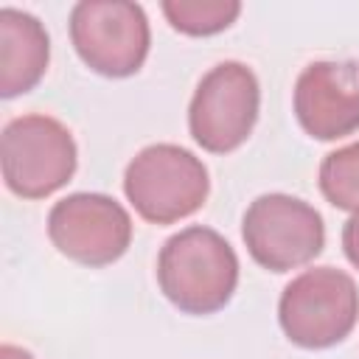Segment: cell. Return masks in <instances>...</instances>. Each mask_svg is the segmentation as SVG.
I'll list each match as a JSON object with an SVG mask.
<instances>
[{
  "label": "cell",
  "mask_w": 359,
  "mask_h": 359,
  "mask_svg": "<svg viewBox=\"0 0 359 359\" xmlns=\"http://www.w3.org/2000/svg\"><path fill=\"white\" fill-rule=\"evenodd\" d=\"M157 283L182 314H213L230 303L238 286L236 250L216 230L191 224L160 247Z\"/></svg>",
  "instance_id": "6da1fadb"
},
{
  "label": "cell",
  "mask_w": 359,
  "mask_h": 359,
  "mask_svg": "<svg viewBox=\"0 0 359 359\" xmlns=\"http://www.w3.org/2000/svg\"><path fill=\"white\" fill-rule=\"evenodd\" d=\"M210 191L205 163L177 146L154 143L140 149L123 171V194L140 219L151 224H174L196 213Z\"/></svg>",
  "instance_id": "7a4b0ae2"
},
{
  "label": "cell",
  "mask_w": 359,
  "mask_h": 359,
  "mask_svg": "<svg viewBox=\"0 0 359 359\" xmlns=\"http://www.w3.org/2000/svg\"><path fill=\"white\" fill-rule=\"evenodd\" d=\"M359 317L353 278L334 266H314L292 278L278 300V320L289 342L320 351L342 342Z\"/></svg>",
  "instance_id": "3957f363"
},
{
  "label": "cell",
  "mask_w": 359,
  "mask_h": 359,
  "mask_svg": "<svg viewBox=\"0 0 359 359\" xmlns=\"http://www.w3.org/2000/svg\"><path fill=\"white\" fill-rule=\"evenodd\" d=\"M79 151L65 123L50 115H20L0 137L6 188L22 199H45L76 174Z\"/></svg>",
  "instance_id": "277c9868"
},
{
  "label": "cell",
  "mask_w": 359,
  "mask_h": 359,
  "mask_svg": "<svg viewBox=\"0 0 359 359\" xmlns=\"http://www.w3.org/2000/svg\"><path fill=\"white\" fill-rule=\"evenodd\" d=\"M70 42L79 59L107 79L135 76L151 45L146 11L126 0H81L70 11Z\"/></svg>",
  "instance_id": "5b68a950"
},
{
  "label": "cell",
  "mask_w": 359,
  "mask_h": 359,
  "mask_svg": "<svg viewBox=\"0 0 359 359\" xmlns=\"http://www.w3.org/2000/svg\"><path fill=\"white\" fill-rule=\"evenodd\" d=\"M241 238L255 264L289 272L314 261L325 247L323 216L289 194H261L241 219Z\"/></svg>",
  "instance_id": "8992f818"
},
{
  "label": "cell",
  "mask_w": 359,
  "mask_h": 359,
  "mask_svg": "<svg viewBox=\"0 0 359 359\" xmlns=\"http://www.w3.org/2000/svg\"><path fill=\"white\" fill-rule=\"evenodd\" d=\"M258 107L261 87L255 73L241 62H222L194 90L188 107L191 137L210 154H227L250 137Z\"/></svg>",
  "instance_id": "52a82bcc"
},
{
  "label": "cell",
  "mask_w": 359,
  "mask_h": 359,
  "mask_svg": "<svg viewBox=\"0 0 359 359\" xmlns=\"http://www.w3.org/2000/svg\"><path fill=\"white\" fill-rule=\"evenodd\" d=\"M48 236L53 247L76 264H115L132 244V219L121 202L107 194H70L48 213Z\"/></svg>",
  "instance_id": "ba28073f"
},
{
  "label": "cell",
  "mask_w": 359,
  "mask_h": 359,
  "mask_svg": "<svg viewBox=\"0 0 359 359\" xmlns=\"http://www.w3.org/2000/svg\"><path fill=\"white\" fill-rule=\"evenodd\" d=\"M294 118L306 135L337 140L359 129V62H311L294 81Z\"/></svg>",
  "instance_id": "9c48e42d"
},
{
  "label": "cell",
  "mask_w": 359,
  "mask_h": 359,
  "mask_svg": "<svg viewBox=\"0 0 359 359\" xmlns=\"http://www.w3.org/2000/svg\"><path fill=\"white\" fill-rule=\"evenodd\" d=\"M50 62L45 25L20 8H0V95L14 98L39 84Z\"/></svg>",
  "instance_id": "30bf717a"
},
{
  "label": "cell",
  "mask_w": 359,
  "mask_h": 359,
  "mask_svg": "<svg viewBox=\"0 0 359 359\" xmlns=\"http://www.w3.org/2000/svg\"><path fill=\"white\" fill-rule=\"evenodd\" d=\"M163 14L174 31L188 36H210L236 22L238 0H163Z\"/></svg>",
  "instance_id": "8fae6325"
},
{
  "label": "cell",
  "mask_w": 359,
  "mask_h": 359,
  "mask_svg": "<svg viewBox=\"0 0 359 359\" xmlns=\"http://www.w3.org/2000/svg\"><path fill=\"white\" fill-rule=\"evenodd\" d=\"M320 191L339 210L359 208V143L342 146L320 163Z\"/></svg>",
  "instance_id": "7c38bea8"
},
{
  "label": "cell",
  "mask_w": 359,
  "mask_h": 359,
  "mask_svg": "<svg viewBox=\"0 0 359 359\" xmlns=\"http://www.w3.org/2000/svg\"><path fill=\"white\" fill-rule=\"evenodd\" d=\"M342 250H345L348 261L359 269V208L351 213V219L342 227Z\"/></svg>",
  "instance_id": "4fadbf2b"
},
{
  "label": "cell",
  "mask_w": 359,
  "mask_h": 359,
  "mask_svg": "<svg viewBox=\"0 0 359 359\" xmlns=\"http://www.w3.org/2000/svg\"><path fill=\"white\" fill-rule=\"evenodd\" d=\"M0 359H34V353L20 348V345H3L0 348Z\"/></svg>",
  "instance_id": "5bb4252c"
}]
</instances>
